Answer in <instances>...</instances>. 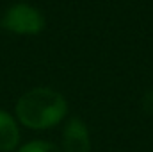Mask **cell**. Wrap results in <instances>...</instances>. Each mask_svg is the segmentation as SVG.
<instances>
[{
	"instance_id": "cell-6",
	"label": "cell",
	"mask_w": 153,
	"mask_h": 152,
	"mask_svg": "<svg viewBox=\"0 0 153 152\" xmlns=\"http://www.w3.org/2000/svg\"><path fill=\"white\" fill-rule=\"evenodd\" d=\"M143 109L150 116H153V90L144 93V97H143Z\"/></svg>"
},
{
	"instance_id": "cell-1",
	"label": "cell",
	"mask_w": 153,
	"mask_h": 152,
	"mask_svg": "<svg viewBox=\"0 0 153 152\" xmlns=\"http://www.w3.org/2000/svg\"><path fill=\"white\" fill-rule=\"evenodd\" d=\"M68 113L66 99L52 88H32L16 102V118L29 129H50Z\"/></svg>"
},
{
	"instance_id": "cell-2",
	"label": "cell",
	"mask_w": 153,
	"mask_h": 152,
	"mask_svg": "<svg viewBox=\"0 0 153 152\" xmlns=\"http://www.w3.org/2000/svg\"><path fill=\"white\" fill-rule=\"evenodd\" d=\"M0 27L22 36H34L45 29V16L30 4H13L2 16Z\"/></svg>"
},
{
	"instance_id": "cell-4",
	"label": "cell",
	"mask_w": 153,
	"mask_h": 152,
	"mask_svg": "<svg viewBox=\"0 0 153 152\" xmlns=\"http://www.w3.org/2000/svg\"><path fill=\"white\" fill-rule=\"evenodd\" d=\"M20 141V129L16 120L0 109V152H11L18 147Z\"/></svg>"
},
{
	"instance_id": "cell-3",
	"label": "cell",
	"mask_w": 153,
	"mask_h": 152,
	"mask_svg": "<svg viewBox=\"0 0 153 152\" xmlns=\"http://www.w3.org/2000/svg\"><path fill=\"white\" fill-rule=\"evenodd\" d=\"M91 140L85 123L80 118H70L62 131V152H89Z\"/></svg>"
},
{
	"instance_id": "cell-5",
	"label": "cell",
	"mask_w": 153,
	"mask_h": 152,
	"mask_svg": "<svg viewBox=\"0 0 153 152\" xmlns=\"http://www.w3.org/2000/svg\"><path fill=\"white\" fill-rule=\"evenodd\" d=\"M18 152H62L61 149H57L53 143L50 141H43V140H34L25 143Z\"/></svg>"
}]
</instances>
